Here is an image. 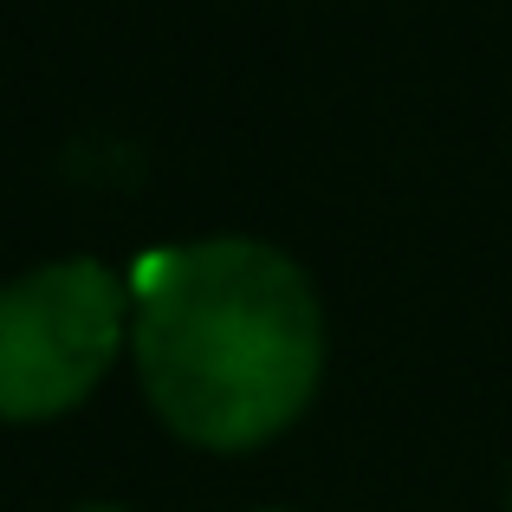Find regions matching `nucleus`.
<instances>
[{
    "label": "nucleus",
    "mask_w": 512,
    "mask_h": 512,
    "mask_svg": "<svg viewBox=\"0 0 512 512\" xmlns=\"http://www.w3.org/2000/svg\"><path fill=\"white\" fill-rule=\"evenodd\" d=\"M130 350V279L65 253L0 286V422L33 428L85 409Z\"/></svg>",
    "instance_id": "2"
},
{
    "label": "nucleus",
    "mask_w": 512,
    "mask_h": 512,
    "mask_svg": "<svg viewBox=\"0 0 512 512\" xmlns=\"http://www.w3.org/2000/svg\"><path fill=\"white\" fill-rule=\"evenodd\" d=\"M266 512H292V506H266Z\"/></svg>",
    "instance_id": "4"
},
{
    "label": "nucleus",
    "mask_w": 512,
    "mask_h": 512,
    "mask_svg": "<svg viewBox=\"0 0 512 512\" xmlns=\"http://www.w3.org/2000/svg\"><path fill=\"white\" fill-rule=\"evenodd\" d=\"M78 512H130V506H78Z\"/></svg>",
    "instance_id": "3"
},
{
    "label": "nucleus",
    "mask_w": 512,
    "mask_h": 512,
    "mask_svg": "<svg viewBox=\"0 0 512 512\" xmlns=\"http://www.w3.org/2000/svg\"><path fill=\"white\" fill-rule=\"evenodd\" d=\"M130 363L175 441L253 454L325 383V305L312 273L273 240H175L130 273Z\"/></svg>",
    "instance_id": "1"
}]
</instances>
